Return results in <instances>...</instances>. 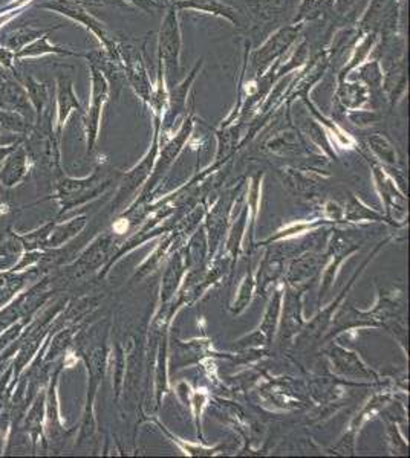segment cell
Here are the masks:
<instances>
[{
  "label": "cell",
  "mask_w": 410,
  "mask_h": 458,
  "mask_svg": "<svg viewBox=\"0 0 410 458\" xmlns=\"http://www.w3.org/2000/svg\"><path fill=\"white\" fill-rule=\"evenodd\" d=\"M175 6L190 8V10L224 17V19L239 25V19L233 8L225 4H220L218 0H178V2H175Z\"/></svg>",
  "instance_id": "cell-4"
},
{
  "label": "cell",
  "mask_w": 410,
  "mask_h": 458,
  "mask_svg": "<svg viewBox=\"0 0 410 458\" xmlns=\"http://www.w3.org/2000/svg\"><path fill=\"white\" fill-rule=\"evenodd\" d=\"M129 2L135 4L136 6L141 8V10H144V11H152L153 8L158 6L155 0H129Z\"/></svg>",
  "instance_id": "cell-7"
},
{
  "label": "cell",
  "mask_w": 410,
  "mask_h": 458,
  "mask_svg": "<svg viewBox=\"0 0 410 458\" xmlns=\"http://www.w3.org/2000/svg\"><path fill=\"white\" fill-rule=\"evenodd\" d=\"M8 211V206L6 205H0V213H6Z\"/></svg>",
  "instance_id": "cell-8"
},
{
  "label": "cell",
  "mask_w": 410,
  "mask_h": 458,
  "mask_svg": "<svg viewBox=\"0 0 410 458\" xmlns=\"http://www.w3.org/2000/svg\"><path fill=\"white\" fill-rule=\"evenodd\" d=\"M297 34H298L297 27L280 29L277 34H275V36L265 43L263 48H260V50L256 53L254 55L256 69L262 71L265 66H268L271 63V60H275L277 55L284 53V49H286L289 45H291Z\"/></svg>",
  "instance_id": "cell-3"
},
{
  "label": "cell",
  "mask_w": 410,
  "mask_h": 458,
  "mask_svg": "<svg viewBox=\"0 0 410 458\" xmlns=\"http://www.w3.org/2000/svg\"><path fill=\"white\" fill-rule=\"evenodd\" d=\"M199 66H201V63L196 65L193 71L190 72L189 79H185L181 84L175 86V88L172 90H170L167 98L170 101V112H172L173 115H176L178 112H181L184 109V106H185V98H187V90H189L190 84L193 83L196 74H198Z\"/></svg>",
  "instance_id": "cell-5"
},
{
  "label": "cell",
  "mask_w": 410,
  "mask_h": 458,
  "mask_svg": "<svg viewBox=\"0 0 410 458\" xmlns=\"http://www.w3.org/2000/svg\"><path fill=\"white\" fill-rule=\"evenodd\" d=\"M326 2H328V0H306L305 6L302 8V14L305 13V14L310 15V13H315L320 8V5L323 6Z\"/></svg>",
  "instance_id": "cell-6"
},
{
  "label": "cell",
  "mask_w": 410,
  "mask_h": 458,
  "mask_svg": "<svg viewBox=\"0 0 410 458\" xmlns=\"http://www.w3.org/2000/svg\"><path fill=\"white\" fill-rule=\"evenodd\" d=\"M119 53H121V58L126 67V75L127 79H129L132 88L135 89L136 93H138V97L144 102H150L153 89L146 71V66H144V62L141 58V54L135 48L131 46H123L119 49Z\"/></svg>",
  "instance_id": "cell-2"
},
{
  "label": "cell",
  "mask_w": 410,
  "mask_h": 458,
  "mask_svg": "<svg viewBox=\"0 0 410 458\" xmlns=\"http://www.w3.org/2000/svg\"><path fill=\"white\" fill-rule=\"evenodd\" d=\"M176 10L175 5L170 8L159 29V63L167 71H176L179 67V54H181V34H179Z\"/></svg>",
  "instance_id": "cell-1"
}]
</instances>
